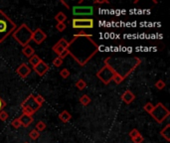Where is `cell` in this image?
<instances>
[{"label": "cell", "instance_id": "obj_12", "mask_svg": "<svg viewBox=\"0 0 170 143\" xmlns=\"http://www.w3.org/2000/svg\"><path fill=\"white\" fill-rule=\"evenodd\" d=\"M33 70L35 71V73H36L38 76L43 77L44 75H46V73L49 71V66L47 65L45 62L41 61L37 66L33 67Z\"/></svg>", "mask_w": 170, "mask_h": 143}, {"label": "cell", "instance_id": "obj_42", "mask_svg": "<svg viewBox=\"0 0 170 143\" xmlns=\"http://www.w3.org/2000/svg\"><path fill=\"white\" fill-rule=\"evenodd\" d=\"M60 2H61V3H62L63 5H65V6H66V8H67V9H70V6H69V4H68V3H66L65 1H64V0H61Z\"/></svg>", "mask_w": 170, "mask_h": 143}, {"label": "cell", "instance_id": "obj_13", "mask_svg": "<svg viewBox=\"0 0 170 143\" xmlns=\"http://www.w3.org/2000/svg\"><path fill=\"white\" fill-rule=\"evenodd\" d=\"M134 100H135V95L130 89H126L121 95V100L126 105H130Z\"/></svg>", "mask_w": 170, "mask_h": 143}, {"label": "cell", "instance_id": "obj_25", "mask_svg": "<svg viewBox=\"0 0 170 143\" xmlns=\"http://www.w3.org/2000/svg\"><path fill=\"white\" fill-rule=\"evenodd\" d=\"M29 137H30L32 140H37L40 137V132H38L36 129H33L30 131V133H29Z\"/></svg>", "mask_w": 170, "mask_h": 143}, {"label": "cell", "instance_id": "obj_23", "mask_svg": "<svg viewBox=\"0 0 170 143\" xmlns=\"http://www.w3.org/2000/svg\"><path fill=\"white\" fill-rule=\"evenodd\" d=\"M22 108V111H23V114H26V115H29V116H32L33 114H35V112L32 108L30 107H27V106H24V107H21Z\"/></svg>", "mask_w": 170, "mask_h": 143}, {"label": "cell", "instance_id": "obj_35", "mask_svg": "<svg viewBox=\"0 0 170 143\" xmlns=\"http://www.w3.org/2000/svg\"><path fill=\"white\" fill-rule=\"evenodd\" d=\"M140 134V132L139 131L136 129V128H133V129H131L130 131V133H128V135H130V137L132 139V138H134V137H136L137 135H139Z\"/></svg>", "mask_w": 170, "mask_h": 143}, {"label": "cell", "instance_id": "obj_40", "mask_svg": "<svg viewBox=\"0 0 170 143\" xmlns=\"http://www.w3.org/2000/svg\"><path fill=\"white\" fill-rule=\"evenodd\" d=\"M68 55H69L68 50H64L63 52H62V54H61L60 56H58V57H59V58H61V59H63V60H64V59H65Z\"/></svg>", "mask_w": 170, "mask_h": 143}, {"label": "cell", "instance_id": "obj_29", "mask_svg": "<svg viewBox=\"0 0 170 143\" xmlns=\"http://www.w3.org/2000/svg\"><path fill=\"white\" fill-rule=\"evenodd\" d=\"M165 87H166V84L164 83L162 79H158V81L155 83V88H156L157 89H159V90L163 89Z\"/></svg>", "mask_w": 170, "mask_h": 143}, {"label": "cell", "instance_id": "obj_18", "mask_svg": "<svg viewBox=\"0 0 170 143\" xmlns=\"http://www.w3.org/2000/svg\"><path fill=\"white\" fill-rule=\"evenodd\" d=\"M91 98L88 94H84V95H82L81 98H80V104L83 105V106H87V105H89L91 104Z\"/></svg>", "mask_w": 170, "mask_h": 143}, {"label": "cell", "instance_id": "obj_5", "mask_svg": "<svg viewBox=\"0 0 170 143\" xmlns=\"http://www.w3.org/2000/svg\"><path fill=\"white\" fill-rule=\"evenodd\" d=\"M115 75V72L107 62L104 61V67L97 73V78L104 84H109L110 82H113V78Z\"/></svg>", "mask_w": 170, "mask_h": 143}, {"label": "cell", "instance_id": "obj_27", "mask_svg": "<svg viewBox=\"0 0 170 143\" xmlns=\"http://www.w3.org/2000/svg\"><path fill=\"white\" fill-rule=\"evenodd\" d=\"M124 81H125V79L122 78L121 76H120L119 74L115 73V75H114V78H113V82H114V84H121Z\"/></svg>", "mask_w": 170, "mask_h": 143}, {"label": "cell", "instance_id": "obj_19", "mask_svg": "<svg viewBox=\"0 0 170 143\" xmlns=\"http://www.w3.org/2000/svg\"><path fill=\"white\" fill-rule=\"evenodd\" d=\"M41 61H42V60H41L40 57L37 56L36 54H34L31 58L29 59V64H30L32 67H35V66H37Z\"/></svg>", "mask_w": 170, "mask_h": 143}, {"label": "cell", "instance_id": "obj_36", "mask_svg": "<svg viewBox=\"0 0 170 143\" xmlns=\"http://www.w3.org/2000/svg\"><path fill=\"white\" fill-rule=\"evenodd\" d=\"M8 113L6 111H4V110H1L0 111V120L1 121H5V120H7L8 119Z\"/></svg>", "mask_w": 170, "mask_h": 143}, {"label": "cell", "instance_id": "obj_8", "mask_svg": "<svg viewBox=\"0 0 170 143\" xmlns=\"http://www.w3.org/2000/svg\"><path fill=\"white\" fill-rule=\"evenodd\" d=\"M46 39H47V34L41 29V28H37L36 30L33 31L31 41L35 42V44H37V45L42 44Z\"/></svg>", "mask_w": 170, "mask_h": 143}, {"label": "cell", "instance_id": "obj_44", "mask_svg": "<svg viewBox=\"0 0 170 143\" xmlns=\"http://www.w3.org/2000/svg\"><path fill=\"white\" fill-rule=\"evenodd\" d=\"M25 143H28V142H25Z\"/></svg>", "mask_w": 170, "mask_h": 143}, {"label": "cell", "instance_id": "obj_6", "mask_svg": "<svg viewBox=\"0 0 170 143\" xmlns=\"http://www.w3.org/2000/svg\"><path fill=\"white\" fill-rule=\"evenodd\" d=\"M169 114H170V111L168 110V108L164 105H162L161 102H158L154 106L153 110L150 113V115L154 118V120L157 123H162L169 116Z\"/></svg>", "mask_w": 170, "mask_h": 143}, {"label": "cell", "instance_id": "obj_30", "mask_svg": "<svg viewBox=\"0 0 170 143\" xmlns=\"http://www.w3.org/2000/svg\"><path fill=\"white\" fill-rule=\"evenodd\" d=\"M34 99H35V101H36L40 106L45 102V99L43 98V95L41 94H37L36 96H34Z\"/></svg>", "mask_w": 170, "mask_h": 143}, {"label": "cell", "instance_id": "obj_10", "mask_svg": "<svg viewBox=\"0 0 170 143\" xmlns=\"http://www.w3.org/2000/svg\"><path fill=\"white\" fill-rule=\"evenodd\" d=\"M24 106H27V107H30L32 110L36 112L39 108L41 107L36 101H35V99H34V95L33 94H29L27 98L22 101L21 104V107H24Z\"/></svg>", "mask_w": 170, "mask_h": 143}, {"label": "cell", "instance_id": "obj_32", "mask_svg": "<svg viewBox=\"0 0 170 143\" xmlns=\"http://www.w3.org/2000/svg\"><path fill=\"white\" fill-rule=\"evenodd\" d=\"M70 75H71V73H70L68 69H63V70H61V72H60V76L63 79H68L70 77Z\"/></svg>", "mask_w": 170, "mask_h": 143}, {"label": "cell", "instance_id": "obj_43", "mask_svg": "<svg viewBox=\"0 0 170 143\" xmlns=\"http://www.w3.org/2000/svg\"><path fill=\"white\" fill-rule=\"evenodd\" d=\"M83 2H84V0H80V1H79V4H82Z\"/></svg>", "mask_w": 170, "mask_h": 143}, {"label": "cell", "instance_id": "obj_22", "mask_svg": "<svg viewBox=\"0 0 170 143\" xmlns=\"http://www.w3.org/2000/svg\"><path fill=\"white\" fill-rule=\"evenodd\" d=\"M57 44L59 45V46H61V47H62L63 49H65V50H67L68 47H69V42L67 41L65 38H61L59 41L57 42Z\"/></svg>", "mask_w": 170, "mask_h": 143}, {"label": "cell", "instance_id": "obj_1", "mask_svg": "<svg viewBox=\"0 0 170 143\" xmlns=\"http://www.w3.org/2000/svg\"><path fill=\"white\" fill-rule=\"evenodd\" d=\"M98 45L93 40V36H74L69 42V55L78 63L80 66H86L91 59L98 52Z\"/></svg>", "mask_w": 170, "mask_h": 143}, {"label": "cell", "instance_id": "obj_16", "mask_svg": "<svg viewBox=\"0 0 170 143\" xmlns=\"http://www.w3.org/2000/svg\"><path fill=\"white\" fill-rule=\"evenodd\" d=\"M59 119H60L62 122L67 123V122H69V121L72 119V115H71V113H70L69 111L63 110V111L59 114Z\"/></svg>", "mask_w": 170, "mask_h": 143}, {"label": "cell", "instance_id": "obj_15", "mask_svg": "<svg viewBox=\"0 0 170 143\" xmlns=\"http://www.w3.org/2000/svg\"><path fill=\"white\" fill-rule=\"evenodd\" d=\"M22 54L24 55L25 57H27V58H31V57L35 54V50L33 49L32 46L27 45V46H25V47H23Z\"/></svg>", "mask_w": 170, "mask_h": 143}, {"label": "cell", "instance_id": "obj_33", "mask_svg": "<svg viewBox=\"0 0 170 143\" xmlns=\"http://www.w3.org/2000/svg\"><path fill=\"white\" fill-rule=\"evenodd\" d=\"M67 28V25L65 23H57L56 24V29L59 32H63Z\"/></svg>", "mask_w": 170, "mask_h": 143}, {"label": "cell", "instance_id": "obj_20", "mask_svg": "<svg viewBox=\"0 0 170 143\" xmlns=\"http://www.w3.org/2000/svg\"><path fill=\"white\" fill-rule=\"evenodd\" d=\"M55 20L58 23H65V21L67 20V16H66V14L64 13V12H59V13L56 14Z\"/></svg>", "mask_w": 170, "mask_h": 143}, {"label": "cell", "instance_id": "obj_28", "mask_svg": "<svg viewBox=\"0 0 170 143\" xmlns=\"http://www.w3.org/2000/svg\"><path fill=\"white\" fill-rule=\"evenodd\" d=\"M153 108H154V105H152L151 102H147V104H145L144 106H143L144 111H146V112L149 113V114L152 112V110H153Z\"/></svg>", "mask_w": 170, "mask_h": 143}, {"label": "cell", "instance_id": "obj_31", "mask_svg": "<svg viewBox=\"0 0 170 143\" xmlns=\"http://www.w3.org/2000/svg\"><path fill=\"white\" fill-rule=\"evenodd\" d=\"M53 65H54V67H56V68L61 67L63 65V59L57 57V58H55L54 60H53Z\"/></svg>", "mask_w": 170, "mask_h": 143}, {"label": "cell", "instance_id": "obj_9", "mask_svg": "<svg viewBox=\"0 0 170 143\" xmlns=\"http://www.w3.org/2000/svg\"><path fill=\"white\" fill-rule=\"evenodd\" d=\"M93 13V7L92 6L73 7V14L75 16H91Z\"/></svg>", "mask_w": 170, "mask_h": 143}, {"label": "cell", "instance_id": "obj_39", "mask_svg": "<svg viewBox=\"0 0 170 143\" xmlns=\"http://www.w3.org/2000/svg\"><path fill=\"white\" fill-rule=\"evenodd\" d=\"M90 34H88L87 32H85L84 30H82V31H80L79 33H77V34H75L74 36H77V37H81V36H89Z\"/></svg>", "mask_w": 170, "mask_h": 143}, {"label": "cell", "instance_id": "obj_34", "mask_svg": "<svg viewBox=\"0 0 170 143\" xmlns=\"http://www.w3.org/2000/svg\"><path fill=\"white\" fill-rule=\"evenodd\" d=\"M131 140H132L133 143H142V142L144 141V137H143L141 134H139V135H137L136 137L132 138Z\"/></svg>", "mask_w": 170, "mask_h": 143}, {"label": "cell", "instance_id": "obj_11", "mask_svg": "<svg viewBox=\"0 0 170 143\" xmlns=\"http://www.w3.org/2000/svg\"><path fill=\"white\" fill-rule=\"evenodd\" d=\"M31 72H32V69L27 64H21L16 70L17 75H19L22 79H26L31 74Z\"/></svg>", "mask_w": 170, "mask_h": 143}, {"label": "cell", "instance_id": "obj_2", "mask_svg": "<svg viewBox=\"0 0 170 143\" xmlns=\"http://www.w3.org/2000/svg\"><path fill=\"white\" fill-rule=\"evenodd\" d=\"M108 64L114 69L116 74H119L125 79L130 75L140 65L141 60L138 57H130V58H116L114 59L111 57H108L104 60Z\"/></svg>", "mask_w": 170, "mask_h": 143}, {"label": "cell", "instance_id": "obj_17", "mask_svg": "<svg viewBox=\"0 0 170 143\" xmlns=\"http://www.w3.org/2000/svg\"><path fill=\"white\" fill-rule=\"evenodd\" d=\"M169 127H170V124H166L165 126H164V128L160 131V135L163 137L164 139H165L166 141H170V136H169Z\"/></svg>", "mask_w": 170, "mask_h": 143}, {"label": "cell", "instance_id": "obj_24", "mask_svg": "<svg viewBox=\"0 0 170 143\" xmlns=\"http://www.w3.org/2000/svg\"><path fill=\"white\" fill-rule=\"evenodd\" d=\"M52 50H53V52H55L58 56H60V55L62 54V52H63V51L65 50V49H63L61 46H59V45L56 43V44L52 47Z\"/></svg>", "mask_w": 170, "mask_h": 143}, {"label": "cell", "instance_id": "obj_37", "mask_svg": "<svg viewBox=\"0 0 170 143\" xmlns=\"http://www.w3.org/2000/svg\"><path fill=\"white\" fill-rule=\"evenodd\" d=\"M11 125L14 127V128H20L21 127V122H20V120H19V118H15L14 120L11 122Z\"/></svg>", "mask_w": 170, "mask_h": 143}, {"label": "cell", "instance_id": "obj_21", "mask_svg": "<svg viewBox=\"0 0 170 143\" xmlns=\"http://www.w3.org/2000/svg\"><path fill=\"white\" fill-rule=\"evenodd\" d=\"M76 88H78V89H80V90H83L87 88V83L84 81V79H80L76 82Z\"/></svg>", "mask_w": 170, "mask_h": 143}, {"label": "cell", "instance_id": "obj_7", "mask_svg": "<svg viewBox=\"0 0 170 143\" xmlns=\"http://www.w3.org/2000/svg\"><path fill=\"white\" fill-rule=\"evenodd\" d=\"M72 26L74 29H92L93 28V20L91 18H74Z\"/></svg>", "mask_w": 170, "mask_h": 143}, {"label": "cell", "instance_id": "obj_3", "mask_svg": "<svg viewBox=\"0 0 170 143\" xmlns=\"http://www.w3.org/2000/svg\"><path fill=\"white\" fill-rule=\"evenodd\" d=\"M17 29L16 23L0 10V43L3 42L9 35H11Z\"/></svg>", "mask_w": 170, "mask_h": 143}, {"label": "cell", "instance_id": "obj_14", "mask_svg": "<svg viewBox=\"0 0 170 143\" xmlns=\"http://www.w3.org/2000/svg\"><path fill=\"white\" fill-rule=\"evenodd\" d=\"M19 120L21 122V126L23 127H28L33 122V117L26 115V114H22V115L19 117Z\"/></svg>", "mask_w": 170, "mask_h": 143}, {"label": "cell", "instance_id": "obj_26", "mask_svg": "<svg viewBox=\"0 0 170 143\" xmlns=\"http://www.w3.org/2000/svg\"><path fill=\"white\" fill-rule=\"evenodd\" d=\"M35 129H36L38 132H42V131H44L46 129V123L43 121H38L36 124V128Z\"/></svg>", "mask_w": 170, "mask_h": 143}, {"label": "cell", "instance_id": "obj_38", "mask_svg": "<svg viewBox=\"0 0 170 143\" xmlns=\"http://www.w3.org/2000/svg\"><path fill=\"white\" fill-rule=\"evenodd\" d=\"M6 101L3 100V99H1V96H0V111L4 110V107L6 106Z\"/></svg>", "mask_w": 170, "mask_h": 143}, {"label": "cell", "instance_id": "obj_4", "mask_svg": "<svg viewBox=\"0 0 170 143\" xmlns=\"http://www.w3.org/2000/svg\"><path fill=\"white\" fill-rule=\"evenodd\" d=\"M32 33H33V31L30 29V27H29L27 24H25V23H23V24H21L12 33V36L16 41L22 46V47H25V46L29 45V43L31 42Z\"/></svg>", "mask_w": 170, "mask_h": 143}, {"label": "cell", "instance_id": "obj_41", "mask_svg": "<svg viewBox=\"0 0 170 143\" xmlns=\"http://www.w3.org/2000/svg\"><path fill=\"white\" fill-rule=\"evenodd\" d=\"M93 3H95V4H105V3L109 4V1H108V0H95Z\"/></svg>", "mask_w": 170, "mask_h": 143}]
</instances>
